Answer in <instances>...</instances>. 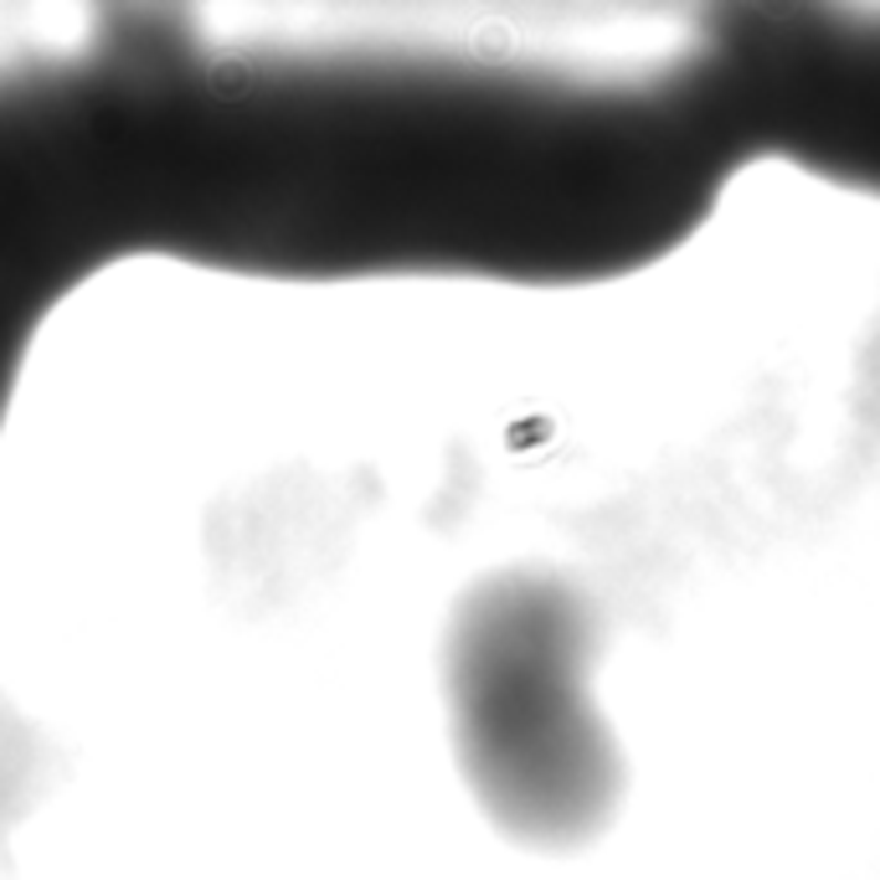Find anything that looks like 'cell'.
Wrapping results in <instances>:
<instances>
[{
	"label": "cell",
	"instance_id": "6da1fadb",
	"mask_svg": "<svg viewBox=\"0 0 880 880\" xmlns=\"http://www.w3.org/2000/svg\"><path fill=\"white\" fill-rule=\"evenodd\" d=\"M42 788V742L27 721L0 705V835L11 829Z\"/></svg>",
	"mask_w": 880,
	"mask_h": 880
}]
</instances>
